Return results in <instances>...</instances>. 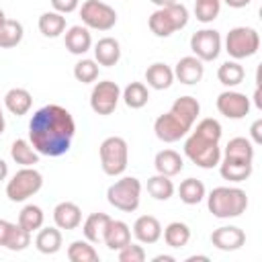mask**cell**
<instances>
[{
  "instance_id": "6da1fadb",
  "label": "cell",
  "mask_w": 262,
  "mask_h": 262,
  "mask_svg": "<svg viewBox=\"0 0 262 262\" xmlns=\"http://www.w3.org/2000/svg\"><path fill=\"white\" fill-rule=\"evenodd\" d=\"M76 135V123L68 108L59 104H45L33 113L29 121V141L39 156H63Z\"/></svg>"
},
{
  "instance_id": "7a4b0ae2",
  "label": "cell",
  "mask_w": 262,
  "mask_h": 262,
  "mask_svg": "<svg viewBox=\"0 0 262 262\" xmlns=\"http://www.w3.org/2000/svg\"><path fill=\"white\" fill-rule=\"evenodd\" d=\"M207 207L219 219L239 217L248 209V194L237 186H217L209 192Z\"/></svg>"
},
{
  "instance_id": "3957f363",
  "label": "cell",
  "mask_w": 262,
  "mask_h": 262,
  "mask_svg": "<svg viewBox=\"0 0 262 262\" xmlns=\"http://www.w3.org/2000/svg\"><path fill=\"white\" fill-rule=\"evenodd\" d=\"M188 23V8L184 4H170V6H164V8H158L149 14V31L156 35V37H170L174 31H180L184 29Z\"/></svg>"
},
{
  "instance_id": "277c9868",
  "label": "cell",
  "mask_w": 262,
  "mask_h": 262,
  "mask_svg": "<svg viewBox=\"0 0 262 262\" xmlns=\"http://www.w3.org/2000/svg\"><path fill=\"white\" fill-rule=\"evenodd\" d=\"M106 201L111 207L123 211V213H133L139 207L141 201V182L135 176H123L115 180L108 190H106Z\"/></svg>"
},
{
  "instance_id": "5b68a950",
  "label": "cell",
  "mask_w": 262,
  "mask_h": 262,
  "mask_svg": "<svg viewBox=\"0 0 262 262\" xmlns=\"http://www.w3.org/2000/svg\"><path fill=\"white\" fill-rule=\"evenodd\" d=\"M98 156H100L102 172L106 176H121L129 164V145L123 137L111 135L100 143Z\"/></svg>"
},
{
  "instance_id": "8992f818",
  "label": "cell",
  "mask_w": 262,
  "mask_h": 262,
  "mask_svg": "<svg viewBox=\"0 0 262 262\" xmlns=\"http://www.w3.org/2000/svg\"><path fill=\"white\" fill-rule=\"evenodd\" d=\"M43 186V176L35 166H23L6 184V196L12 203H23L29 196L37 194Z\"/></svg>"
},
{
  "instance_id": "52a82bcc",
  "label": "cell",
  "mask_w": 262,
  "mask_h": 262,
  "mask_svg": "<svg viewBox=\"0 0 262 262\" xmlns=\"http://www.w3.org/2000/svg\"><path fill=\"white\" fill-rule=\"evenodd\" d=\"M260 49V35L256 29L252 27H233L229 29L227 37H225V51L229 53V57L237 59H246L256 55Z\"/></svg>"
},
{
  "instance_id": "ba28073f",
  "label": "cell",
  "mask_w": 262,
  "mask_h": 262,
  "mask_svg": "<svg viewBox=\"0 0 262 262\" xmlns=\"http://www.w3.org/2000/svg\"><path fill=\"white\" fill-rule=\"evenodd\" d=\"M184 154L186 158L196 164L199 168H215L219 166L221 162V147L217 141H209V139H203L199 137L196 133H190L184 141Z\"/></svg>"
},
{
  "instance_id": "9c48e42d",
  "label": "cell",
  "mask_w": 262,
  "mask_h": 262,
  "mask_svg": "<svg viewBox=\"0 0 262 262\" xmlns=\"http://www.w3.org/2000/svg\"><path fill=\"white\" fill-rule=\"evenodd\" d=\"M80 18L86 29L111 31L117 25V12L102 0H86L80 8Z\"/></svg>"
},
{
  "instance_id": "30bf717a",
  "label": "cell",
  "mask_w": 262,
  "mask_h": 262,
  "mask_svg": "<svg viewBox=\"0 0 262 262\" xmlns=\"http://www.w3.org/2000/svg\"><path fill=\"white\" fill-rule=\"evenodd\" d=\"M119 100H121V88L113 80L96 82L92 92H90V108L100 117L113 115Z\"/></svg>"
},
{
  "instance_id": "8fae6325",
  "label": "cell",
  "mask_w": 262,
  "mask_h": 262,
  "mask_svg": "<svg viewBox=\"0 0 262 262\" xmlns=\"http://www.w3.org/2000/svg\"><path fill=\"white\" fill-rule=\"evenodd\" d=\"M221 35L215 29H201L190 37V51L201 61H213L221 53Z\"/></svg>"
},
{
  "instance_id": "7c38bea8",
  "label": "cell",
  "mask_w": 262,
  "mask_h": 262,
  "mask_svg": "<svg viewBox=\"0 0 262 262\" xmlns=\"http://www.w3.org/2000/svg\"><path fill=\"white\" fill-rule=\"evenodd\" d=\"M250 98L242 92L235 90H225L217 96V111L225 117V119H244L250 113Z\"/></svg>"
},
{
  "instance_id": "4fadbf2b",
  "label": "cell",
  "mask_w": 262,
  "mask_h": 262,
  "mask_svg": "<svg viewBox=\"0 0 262 262\" xmlns=\"http://www.w3.org/2000/svg\"><path fill=\"white\" fill-rule=\"evenodd\" d=\"M154 131H156V137H158L160 141H164V143H174V141H180L190 129H188L172 111H168V113H164V115H160V117L156 119Z\"/></svg>"
},
{
  "instance_id": "5bb4252c",
  "label": "cell",
  "mask_w": 262,
  "mask_h": 262,
  "mask_svg": "<svg viewBox=\"0 0 262 262\" xmlns=\"http://www.w3.org/2000/svg\"><path fill=\"white\" fill-rule=\"evenodd\" d=\"M211 244L221 252H235L246 244V233L235 225H221L213 229Z\"/></svg>"
},
{
  "instance_id": "9a60e30c",
  "label": "cell",
  "mask_w": 262,
  "mask_h": 262,
  "mask_svg": "<svg viewBox=\"0 0 262 262\" xmlns=\"http://www.w3.org/2000/svg\"><path fill=\"white\" fill-rule=\"evenodd\" d=\"M205 76V66L199 57L194 55H186V57H180L176 68H174V78H178L180 84H186V86H192V84H199Z\"/></svg>"
},
{
  "instance_id": "2e32d148",
  "label": "cell",
  "mask_w": 262,
  "mask_h": 262,
  "mask_svg": "<svg viewBox=\"0 0 262 262\" xmlns=\"http://www.w3.org/2000/svg\"><path fill=\"white\" fill-rule=\"evenodd\" d=\"M53 221L59 229H66V231L78 229L82 223V209L72 201H61L53 209Z\"/></svg>"
},
{
  "instance_id": "e0dca14e",
  "label": "cell",
  "mask_w": 262,
  "mask_h": 262,
  "mask_svg": "<svg viewBox=\"0 0 262 262\" xmlns=\"http://www.w3.org/2000/svg\"><path fill=\"white\" fill-rule=\"evenodd\" d=\"M63 43L66 49L72 55H84L90 47H92V37H90V29H86L84 25H74L66 31L63 35Z\"/></svg>"
},
{
  "instance_id": "ac0fdd59",
  "label": "cell",
  "mask_w": 262,
  "mask_h": 262,
  "mask_svg": "<svg viewBox=\"0 0 262 262\" xmlns=\"http://www.w3.org/2000/svg\"><path fill=\"white\" fill-rule=\"evenodd\" d=\"M133 235L139 244H156L162 237V223L154 215H141L133 223Z\"/></svg>"
},
{
  "instance_id": "d6986e66",
  "label": "cell",
  "mask_w": 262,
  "mask_h": 262,
  "mask_svg": "<svg viewBox=\"0 0 262 262\" xmlns=\"http://www.w3.org/2000/svg\"><path fill=\"white\" fill-rule=\"evenodd\" d=\"M121 59V45L115 37H102L94 45V61L104 68L117 66Z\"/></svg>"
},
{
  "instance_id": "ffe728a7",
  "label": "cell",
  "mask_w": 262,
  "mask_h": 262,
  "mask_svg": "<svg viewBox=\"0 0 262 262\" xmlns=\"http://www.w3.org/2000/svg\"><path fill=\"white\" fill-rule=\"evenodd\" d=\"M131 242V229L125 221H119V219H111L108 221V227L104 231V239L102 244L111 250V252H119L123 246H127Z\"/></svg>"
},
{
  "instance_id": "44dd1931",
  "label": "cell",
  "mask_w": 262,
  "mask_h": 262,
  "mask_svg": "<svg viewBox=\"0 0 262 262\" xmlns=\"http://www.w3.org/2000/svg\"><path fill=\"white\" fill-rule=\"evenodd\" d=\"M145 82L154 90H166L174 82V70L170 66H166L164 61H156V63L147 66V70H145Z\"/></svg>"
},
{
  "instance_id": "7402d4cb",
  "label": "cell",
  "mask_w": 262,
  "mask_h": 262,
  "mask_svg": "<svg viewBox=\"0 0 262 262\" xmlns=\"http://www.w3.org/2000/svg\"><path fill=\"white\" fill-rule=\"evenodd\" d=\"M154 166H156V172H158V174H164V176H170V178H172V176H176V174L182 172L184 160H182V156H180L178 151H174V149H162V151L156 154Z\"/></svg>"
},
{
  "instance_id": "603a6c76",
  "label": "cell",
  "mask_w": 262,
  "mask_h": 262,
  "mask_svg": "<svg viewBox=\"0 0 262 262\" xmlns=\"http://www.w3.org/2000/svg\"><path fill=\"white\" fill-rule=\"evenodd\" d=\"M170 111L190 129L194 125V121L199 119V115H201V104H199V100L194 96H180V98H176L172 102Z\"/></svg>"
},
{
  "instance_id": "cb8c5ba5",
  "label": "cell",
  "mask_w": 262,
  "mask_h": 262,
  "mask_svg": "<svg viewBox=\"0 0 262 262\" xmlns=\"http://www.w3.org/2000/svg\"><path fill=\"white\" fill-rule=\"evenodd\" d=\"M252 162H235V160H225L221 158L219 162V174L223 180H229V182H244L252 176Z\"/></svg>"
},
{
  "instance_id": "d4e9b609",
  "label": "cell",
  "mask_w": 262,
  "mask_h": 262,
  "mask_svg": "<svg viewBox=\"0 0 262 262\" xmlns=\"http://www.w3.org/2000/svg\"><path fill=\"white\" fill-rule=\"evenodd\" d=\"M108 221L111 217L106 213H92L86 217V221L82 223V231H84V237L90 242V244H102L104 239V231L108 227Z\"/></svg>"
},
{
  "instance_id": "484cf974",
  "label": "cell",
  "mask_w": 262,
  "mask_h": 262,
  "mask_svg": "<svg viewBox=\"0 0 262 262\" xmlns=\"http://www.w3.org/2000/svg\"><path fill=\"white\" fill-rule=\"evenodd\" d=\"M4 106H6L12 115L23 117V115H27V113L31 111V106H33V96H31V92H29L27 88H10V90L6 92V96H4Z\"/></svg>"
},
{
  "instance_id": "4316f807",
  "label": "cell",
  "mask_w": 262,
  "mask_h": 262,
  "mask_svg": "<svg viewBox=\"0 0 262 262\" xmlns=\"http://www.w3.org/2000/svg\"><path fill=\"white\" fill-rule=\"evenodd\" d=\"M61 231L59 227H41L37 231V237H35V248L41 252V254H57L61 250Z\"/></svg>"
},
{
  "instance_id": "83f0119b",
  "label": "cell",
  "mask_w": 262,
  "mask_h": 262,
  "mask_svg": "<svg viewBox=\"0 0 262 262\" xmlns=\"http://www.w3.org/2000/svg\"><path fill=\"white\" fill-rule=\"evenodd\" d=\"M221 158L235 162H254V143L246 137H233L227 141Z\"/></svg>"
},
{
  "instance_id": "f1b7e54d",
  "label": "cell",
  "mask_w": 262,
  "mask_h": 262,
  "mask_svg": "<svg viewBox=\"0 0 262 262\" xmlns=\"http://www.w3.org/2000/svg\"><path fill=\"white\" fill-rule=\"evenodd\" d=\"M39 31L43 37H49V39L59 37L61 33H66V16L55 10L43 12L39 16Z\"/></svg>"
},
{
  "instance_id": "f546056e",
  "label": "cell",
  "mask_w": 262,
  "mask_h": 262,
  "mask_svg": "<svg viewBox=\"0 0 262 262\" xmlns=\"http://www.w3.org/2000/svg\"><path fill=\"white\" fill-rule=\"evenodd\" d=\"M162 233H164L166 246H170V248H184L190 242V227L186 223H182V221L168 223L162 229Z\"/></svg>"
},
{
  "instance_id": "4dcf8cb0",
  "label": "cell",
  "mask_w": 262,
  "mask_h": 262,
  "mask_svg": "<svg viewBox=\"0 0 262 262\" xmlns=\"http://www.w3.org/2000/svg\"><path fill=\"white\" fill-rule=\"evenodd\" d=\"M244 78H246V70H244V66H239L235 59L223 61V63L219 66V70H217V80H219L223 86H227V88H233V86L242 84Z\"/></svg>"
},
{
  "instance_id": "1f68e13d",
  "label": "cell",
  "mask_w": 262,
  "mask_h": 262,
  "mask_svg": "<svg viewBox=\"0 0 262 262\" xmlns=\"http://www.w3.org/2000/svg\"><path fill=\"white\" fill-rule=\"evenodd\" d=\"M121 98L129 108H143L149 100V90L143 82H129L121 92Z\"/></svg>"
},
{
  "instance_id": "d6a6232c",
  "label": "cell",
  "mask_w": 262,
  "mask_h": 262,
  "mask_svg": "<svg viewBox=\"0 0 262 262\" xmlns=\"http://www.w3.org/2000/svg\"><path fill=\"white\" fill-rule=\"evenodd\" d=\"M178 196L184 205H199L207 196V190L199 178H186L178 186Z\"/></svg>"
},
{
  "instance_id": "836d02e7",
  "label": "cell",
  "mask_w": 262,
  "mask_h": 262,
  "mask_svg": "<svg viewBox=\"0 0 262 262\" xmlns=\"http://www.w3.org/2000/svg\"><path fill=\"white\" fill-rule=\"evenodd\" d=\"M10 158L20 166H35L39 164V154L27 139H14L10 145Z\"/></svg>"
},
{
  "instance_id": "e575fe53",
  "label": "cell",
  "mask_w": 262,
  "mask_h": 262,
  "mask_svg": "<svg viewBox=\"0 0 262 262\" xmlns=\"http://www.w3.org/2000/svg\"><path fill=\"white\" fill-rule=\"evenodd\" d=\"M23 25L14 18H4V23L0 25V49H10L16 47L23 41Z\"/></svg>"
},
{
  "instance_id": "d590c367",
  "label": "cell",
  "mask_w": 262,
  "mask_h": 262,
  "mask_svg": "<svg viewBox=\"0 0 262 262\" xmlns=\"http://www.w3.org/2000/svg\"><path fill=\"white\" fill-rule=\"evenodd\" d=\"M43 221H45V213H43V209L39 207V205H25L23 207V211L18 213V225L20 227H25L27 231H37V229H41L43 227Z\"/></svg>"
},
{
  "instance_id": "8d00e7d4",
  "label": "cell",
  "mask_w": 262,
  "mask_h": 262,
  "mask_svg": "<svg viewBox=\"0 0 262 262\" xmlns=\"http://www.w3.org/2000/svg\"><path fill=\"white\" fill-rule=\"evenodd\" d=\"M68 258L72 262H98V252L88 239H76L68 246Z\"/></svg>"
},
{
  "instance_id": "74e56055",
  "label": "cell",
  "mask_w": 262,
  "mask_h": 262,
  "mask_svg": "<svg viewBox=\"0 0 262 262\" xmlns=\"http://www.w3.org/2000/svg\"><path fill=\"white\" fill-rule=\"evenodd\" d=\"M147 192L156 201H168L174 194V182L170 180V176L156 174V176L147 178Z\"/></svg>"
},
{
  "instance_id": "f35d334b",
  "label": "cell",
  "mask_w": 262,
  "mask_h": 262,
  "mask_svg": "<svg viewBox=\"0 0 262 262\" xmlns=\"http://www.w3.org/2000/svg\"><path fill=\"white\" fill-rule=\"evenodd\" d=\"M29 246H31V231H27L25 227H20L18 223H12L4 248L10 250V252H23Z\"/></svg>"
},
{
  "instance_id": "ab89813d",
  "label": "cell",
  "mask_w": 262,
  "mask_h": 262,
  "mask_svg": "<svg viewBox=\"0 0 262 262\" xmlns=\"http://www.w3.org/2000/svg\"><path fill=\"white\" fill-rule=\"evenodd\" d=\"M221 0H194V16L201 23H213L219 16Z\"/></svg>"
},
{
  "instance_id": "60d3db41",
  "label": "cell",
  "mask_w": 262,
  "mask_h": 262,
  "mask_svg": "<svg viewBox=\"0 0 262 262\" xmlns=\"http://www.w3.org/2000/svg\"><path fill=\"white\" fill-rule=\"evenodd\" d=\"M192 133H196V135L203 137V139H209V141H217V143H219V139H221V135H223V129H221V123H219L217 119L207 117V119H201V121L196 123V129H194Z\"/></svg>"
},
{
  "instance_id": "b9f144b4",
  "label": "cell",
  "mask_w": 262,
  "mask_h": 262,
  "mask_svg": "<svg viewBox=\"0 0 262 262\" xmlns=\"http://www.w3.org/2000/svg\"><path fill=\"white\" fill-rule=\"evenodd\" d=\"M74 78L82 84H92L98 78V63L94 59H80L74 66Z\"/></svg>"
},
{
  "instance_id": "7bdbcfd3",
  "label": "cell",
  "mask_w": 262,
  "mask_h": 262,
  "mask_svg": "<svg viewBox=\"0 0 262 262\" xmlns=\"http://www.w3.org/2000/svg\"><path fill=\"white\" fill-rule=\"evenodd\" d=\"M117 256H119V262H143L145 260V250H143V246L129 242L127 246H123L117 252Z\"/></svg>"
},
{
  "instance_id": "ee69618b",
  "label": "cell",
  "mask_w": 262,
  "mask_h": 262,
  "mask_svg": "<svg viewBox=\"0 0 262 262\" xmlns=\"http://www.w3.org/2000/svg\"><path fill=\"white\" fill-rule=\"evenodd\" d=\"M51 6L59 14H70L80 6V0H51Z\"/></svg>"
},
{
  "instance_id": "f6af8a7d",
  "label": "cell",
  "mask_w": 262,
  "mask_h": 262,
  "mask_svg": "<svg viewBox=\"0 0 262 262\" xmlns=\"http://www.w3.org/2000/svg\"><path fill=\"white\" fill-rule=\"evenodd\" d=\"M250 137H252V143L260 145L262 143V119H256L250 127Z\"/></svg>"
},
{
  "instance_id": "bcb514c9",
  "label": "cell",
  "mask_w": 262,
  "mask_h": 262,
  "mask_svg": "<svg viewBox=\"0 0 262 262\" xmlns=\"http://www.w3.org/2000/svg\"><path fill=\"white\" fill-rule=\"evenodd\" d=\"M10 227H12V223H10V221L0 219V246H2V248H4V244H6V237H8Z\"/></svg>"
},
{
  "instance_id": "7dc6e473",
  "label": "cell",
  "mask_w": 262,
  "mask_h": 262,
  "mask_svg": "<svg viewBox=\"0 0 262 262\" xmlns=\"http://www.w3.org/2000/svg\"><path fill=\"white\" fill-rule=\"evenodd\" d=\"M223 2H225L229 8H246L252 0H223Z\"/></svg>"
},
{
  "instance_id": "c3c4849f",
  "label": "cell",
  "mask_w": 262,
  "mask_h": 262,
  "mask_svg": "<svg viewBox=\"0 0 262 262\" xmlns=\"http://www.w3.org/2000/svg\"><path fill=\"white\" fill-rule=\"evenodd\" d=\"M6 176H8V164L0 158V182H2V180H6Z\"/></svg>"
},
{
  "instance_id": "681fc988",
  "label": "cell",
  "mask_w": 262,
  "mask_h": 262,
  "mask_svg": "<svg viewBox=\"0 0 262 262\" xmlns=\"http://www.w3.org/2000/svg\"><path fill=\"white\" fill-rule=\"evenodd\" d=\"M151 4H156L158 8H164V6H170V4H174L176 0H149Z\"/></svg>"
},
{
  "instance_id": "f907efd6",
  "label": "cell",
  "mask_w": 262,
  "mask_h": 262,
  "mask_svg": "<svg viewBox=\"0 0 262 262\" xmlns=\"http://www.w3.org/2000/svg\"><path fill=\"white\" fill-rule=\"evenodd\" d=\"M254 104H256L258 108H262V98H260V86H256V90H254Z\"/></svg>"
},
{
  "instance_id": "816d5d0a",
  "label": "cell",
  "mask_w": 262,
  "mask_h": 262,
  "mask_svg": "<svg viewBox=\"0 0 262 262\" xmlns=\"http://www.w3.org/2000/svg\"><path fill=\"white\" fill-rule=\"evenodd\" d=\"M154 262H174V256H168V254H160L154 258Z\"/></svg>"
},
{
  "instance_id": "f5cc1de1",
  "label": "cell",
  "mask_w": 262,
  "mask_h": 262,
  "mask_svg": "<svg viewBox=\"0 0 262 262\" xmlns=\"http://www.w3.org/2000/svg\"><path fill=\"white\" fill-rule=\"evenodd\" d=\"M4 129H6V119H4V113H2V108H0V135L4 133Z\"/></svg>"
},
{
  "instance_id": "db71d44e",
  "label": "cell",
  "mask_w": 262,
  "mask_h": 262,
  "mask_svg": "<svg viewBox=\"0 0 262 262\" xmlns=\"http://www.w3.org/2000/svg\"><path fill=\"white\" fill-rule=\"evenodd\" d=\"M196 260H205V262H207L209 256H188V258H186V262H196Z\"/></svg>"
},
{
  "instance_id": "11a10c76",
  "label": "cell",
  "mask_w": 262,
  "mask_h": 262,
  "mask_svg": "<svg viewBox=\"0 0 262 262\" xmlns=\"http://www.w3.org/2000/svg\"><path fill=\"white\" fill-rule=\"evenodd\" d=\"M4 18H6V16H4V12H2V8H0V25L4 23Z\"/></svg>"
}]
</instances>
